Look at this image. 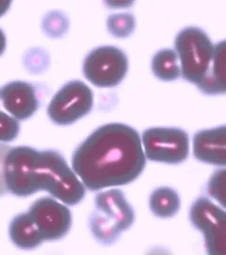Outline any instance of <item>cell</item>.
Instances as JSON below:
<instances>
[{"label": "cell", "instance_id": "3957f363", "mask_svg": "<svg viewBox=\"0 0 226 255\" xmlns=\"http://www.w3.org/2000/svg\"><path fill=\"white\" fill-rule=\"evenodd\" d=\"M135 215L125 194L119 189L98 193L89 224L95 239L103 245H111L120 235L134 223Z\"/></svg>", "mask_w": 226, "mask_h": 255}, {"label": "cell", "instance_id": "44dd1931", "mask_svg": "<svg viewBox=\"0 0 226 255\" xmlns=\"http://www.w3.org/2000/svg\"><path fill=\"white\" fill-rule=\"evenodd\" d=\"M10 1H0V17H2L10 7Z\"/></svg>", "mask_w": 226, "mask_h": 255}, {"label": "cell", "instance_id": "8992f818", "mask_svg": "<svg viewBox=\"0 0 226 255\" xmlns=\"http://www.w3.org/2000/svg\"><path fill=\"white\" fill-rule=\"evenodd\" d=\"M145 157L154 162L177 164L190 152L188 133L177 128H150L143 133Z\"/></svg>", "mask_w": 226, "mask_h": 255}, {"label": "cell", "instance_id": "d6986e66", "mask_svg": "<svg viewBox=\"0 0 226 255\" xmlns=\"http://www.w3.org/2000/svg\"><path fill=\"white\" fill-rule=\"evenodd\" d=\"M226 171L225 169L216 171L208 182V194L216 199L223 207H226Z\"/></svg>", "mask_w": 226, "mask_h": 255}, {"label": "cell", "instance_id": "ba28073f", "mask_svg": "<svg viewBox=\"0 0 226 255\" xmlns=\"http://www.w3.org/2000/svg\"><path fill=\"white\" fill-rule=\"evenodd\" d=\"M192 225L205 237L208 254L226 255V214L206 197L193 202L190 211Z\"/></svg>", "mask_w": 226, "mask_h": 255}, {"label": "cell", "instance_id": "277c9868", "mask_svg": "<svg viewBox=\"0 0 226 255\" xmlns=\"http://www.w3.org/2000/svg\"><path fill=\"white\" fill-rule=\"evenodd\" d=\"M182 77L199 86L207 76L214 57V46L199 27L182 29L174 42Z\"/></svg>", "mask_w": 226, "mask_h": 255}, {"label": "cell", "instance_id": "ac0fdd59", "mask_svg": "<svg viewBox=\"0 0 226 255\" xmlns=\"http://www.w3.org/2000/svg\"><path fill=\"white\" fill-rule=\"evenodd\" d=\"M68 27V20L61 12L53 11L48 13L43 22L45 33L50 37L64 35Z\"/></svg>", "mask_w": 226, "mask_h": 255}, {"label": "cell", "instance_id": "7402d4cb", "mask_svg": "<svg viewBox=\"0 0 226 255\" xmlns=\"http://www.w3.org/2000/svg\"><path fill=\"white\" fill-rule=\"evenodd\" d=\"M6 45H7L6 36L3 32V30L0 28V56L4 53V51L6 49Z\"/></svg>", "mask_w": 226, "mask_h": 255}, {"label": "cell", "instance_id": "9c48e42d", "mask_svg": "<svg viewBox=\"0 0 226 255\" xmlns=\"http://www.w3.org/2000/svg\"><path fill=\"white\" fill-rule=\"evenodd\" d=\"M36 224L44 240H59L68 234L72 225L69 208L53 198L37 200L27 212Z\"/></svg>", "mask_w": 226, "mask_h": 255}, {"label": "cell", "instance_id": "9a60e30c", "mask_svg": "<svg viewBox=\"0 0 226 255\" xmlns=\"http://www.w3.org/2000/svg\"><path fill=\"white\" fill-rule=\"evenodd\" d=\"M178 57L174 50L166 48L156 52L152 60V71L163 82H172L181 76Z\"/></svg>", "mask_w": 226, "mask_h": 255}, {"label": "cell", "instance_id": "e0dca14e", "mask_svg": "<svg viewBox=\"0 0 226 255\" xmlns=\"http://www.w3.org/2000/svg\"><path fill=\"white\" fill-rule=\"evenodd\" d=\"M20 130L18 120L11 117L3 108L0 96V142L8 143L13 141Z\"/></svg>", "mask_w": 226, "mask_h": 255}, {"label": "cell", "instance_id": "4fadbf2b", "mask_svg": "<svg viewBox=\"0 0 226 255\" xmlns=\"http://www.w3.org/2000/svg\"><path fill=\"white\" fill-rule=\"evenodd\" d=\"M226 45L223 41L214 46V57L204 81L198 86L207 95H221L226 91Z\"/></svg>", "mask_w": 226, "mask_h": 255}, {"label": "cell", "instance_id": "5b68a950", "mask_svg": "<svg viewBox=\"0 0 226 255\" xmlns=\"http://www.w3.org/2000/svg\"><path fill=\"white\" fill-rule=\"evenodd\" d=\"M128 69L126 53L112 46L94 48L86 56L83 64L85 78L94 86L109 88L125 79Z\"/></svg>", "mask_w": 226, "mask_h": 255}, {"label": "cell", "instance_id": "2e32d148", "mask_svg": "<svg viewBox=\"0 0 226 255\" xmlns=\"http://www.w3.org/2000/svg\"><path fill=\"white\" fill-rule=\"evenodd\" d=\"M107 27L113 36L126 38L130 36L135 29V17L131 13L111 14L107 21Z\"/></svg>", "mask_w": 226, "mask_h": 255}, {"label": "cell", "instance_id": "6da1fadb", "mask_svg": "<svg viewBox=\"0 0 226 255\" xmlns=\"http://www.w3.org/2000/svg\"><path fill=\"white\" fill-rule=\"evenodd\" d=\"M146 164L139 132L126 124L97 128L74 151L72 167L90 191L130 183Z\"/></svg>", "mask_w": 226, "mask_h": 255}, {"label": "cell", "instance_id": "ffe728a7", "mask_svg": "<svg viewBox=\"0 0 226 255\" xmlns=\"http://www.w3.org/2000/svg\"><path fill=\"white\" fill-rule=\"evenodd\" d=\"M10 146L0 143V197L8 193V188L5 179V160Z\"/></svg>", "mask_w": 226, "mask_h": 255}, {"label": "cell", "instance_id": "5bb4252c", "mask_svg": "<svg viewBox=\"0 0 226 255\" xmlns=\"http://www.w3.org/2000/svg\"><path fill=\"white\" fill-rule=\"evenodd\" d=\"M149 206L155 217L161 219L172 218L180 209V198L170 187H159L152 192Z\"/></svg>", "mask_w": 226, "mask_h": 255}, {"label": "cell", "instance_id": "7a4b0ae2", "mask_svg": "<svg viewBox=\"0 0 226 255\" xmlns=\"http://www.w3.org/2000/svg\"><path fill=\"white\" fill-rule=\"evenodd\" d=\"M5 179L8 191L17 197L46 191L67 205H75L86 194L84 184L56 150L10 147L5 160Z\"/></svg>", "mask_w": 226, "mask_h": 255}, {"label": "cell", "instance_id": "7c38bea8", "mask_svg": "<svg viewBox=\"0 0 226 255\" xmlns=\"http://www.w3.org/2000/svg\"><path fill=\"white\" fill-rule=\"evenodd\" d=\"M9 235L12 243L24 250L35 249L45 241L28 213L20 214L11 220Z\"/></svg>", "mask_w": 226, "mask_h": 255}, {"label": "cell", "instance_id": "52a82bcc", "mask_svg": "<svg viewBox=\"0 0 226 255\" xmlns=\"http://www.w3.org/2000/svg\"><path fill=\"white\" fill-rule=\"evenodd\" d=\"M93 106V94L80 81L67 82L50 101L47 114L58 125L66 126L87 116Z\"/></svg>", "mask_w": 226, "mask_h": 255}, {"label": "cell", "instance_id": "30bf717a", "mask_svg": "<svg viewBox=\"0 0 226 255\" xmlns=\"http://www.w3.org/2000/svg\"><path fill=\"white\" fill-rule=\"evenodd\" d=\"M3 108L17 120H26L34 115L39 106L35 87L26 82H11L0 88Z\"/></svg>", "mask_w": 226, "mask_h": 255}, {"label": "cell", "instance_id": "8fae6325", "mask_svg": "<svg viewBox=\"0 0 226 255\" xmlns=\"http://www.w3.org/2000/svg\"><path fill=\"white\" fill-rule=\"evenodd\" d=\"M193 154L201 162L214 165L226 164V127L204 129L193 137Z\"/></svg>", "mask_w": 226, "mask_h": 255}]
</instances>
